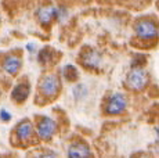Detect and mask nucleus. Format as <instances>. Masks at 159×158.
Listing matches in <instances>:
<instances>
[{
	"label": "nucleus",
	"mask_w": 159,
	"mask_h": 158,
	"mask_svg": "<svg viewBox=\"0 0 159 158\" xmlns=\"http://www.w3.org/2000/svg\"><path fill=\"white\" fill-rule=\"evenodd\" d=\"M148 83H149V74L147 72V69H144L141 65L131 67L126 78L127 87L134 90V92H141L148 86Z\"/></svg>",
	"instance_id": "obj_1"
},
{
	"label": "nucleus",
	"mask_w": 159,
	"mask_h": 158,
	"mask_svg": "<svg viewBox=\"0 0 159 158\" xmlns=\"http://www.w3.org/2000/svg\"><path fill=\"white\" fill-rule=\"evenodd\" d=\"M127 105H129L127 96L122 92H116V93H112L108 97L105 105H104V112L107 115H111V117L122 115L127 110Z\"/></svg>",
	"instance_id": "obj_2"
},
{
	"label": "nucleus",
	"mask_w": 159,
	"mask_h": 158,
	"mask_svg": "<svg viewBox=\"0 0 159 158\" xmlns=\"http://www.w3.org/2000/svg\"><path fill=\"white\" fill-rule=\"evenodd\" d=\"M134 33L140 40H155L158 38V25L151 18H141L134 24Z\"/></svg>",
	"instance_id": "obj_3"
},
{
	"label": "nucleus",
	"mask_w": 159,
	"mask_h": 158,
	"mask_svg": "<svg viewBox=\"0 0 159 158\" xmlns=\"http://www.w3.org/2000/svg\"><path fill=\"white\" fill-rule=\"evenodd\" d=\"M61 90V79L56 74H47L39 81V92L46 99H56Z\"/></svg>",
	"instance_id": "obj_4"
},
{
	"label": "nucleus",
	"mask_w": 159,
	"mask_h": 158,
	"mask_svg": "<svg viewBox=\"0 0 159 158\" xmlns=\"http://www.w3.org/2000/svg\"><path fill=\"white\" fill-rule=\"evenodd\" d=\"M58 130L57 121L51 117H42L35 126V133L43 142H48L56 136Z\"/></svg>",
	"instance_id": "obj_5"
},
{
	"label": "nucleus",
	"mask_w": 159,
	"mask_h": 158,
	"mask_svg": "<svg viewBox=\"0 0 159 158\" xmlns=\"http://www.w3.org/2000/svg\"><path fill=\"white\" fill-rule=\"evenodd\" d=\"M15 136L21 143H28L35 136V125L28 118H24L15 125Z\"/></svg>",
	"instance_id": "obj_6"
},
{
	"label": "nucleus",
	"mask_w": 159,
	"mask_h": 158,
	"mask_svg": "<svg viewBox=\"0 0 159 158\" xmlns=\"http://www.w3.org/2000/svg\"><path fill=\"white\" fill-rule=\"evenodd\" d=\"M80 63L83 67H86L87 69H100L102 65V56L100 51L94 50H87V51H83L80 56Z\"/></svg>",
	"instance_id": "obj_7"
},
{
	"label": "nucleus",
	"mask_w": 159,
	"mask_h": 158,
	"mask_svg": "<svg viewBox=\"0 0 159 158\" xmlns=\"http://www.w3.org/2000/svg\"><path fill=\"white\" fill-rule=\"evenodd\" d=\"M66 156L69 158H90L93 157V151L84 142L76 140L69 144L66 150Z\"/></svg>",
	"instance_id": "obj_8"
},
{
	"label": "nucleus",
	"mask_w": 159,
	"mask_h": 158,
	"mask_svg": "<svg viewBox=\"0 0 159 158\" xmlns=\"http://www.w3.org/2000/svg\"><path fill=\"white\" fill-rule=\"evenodd\" d=\"M21 68H22V58L15 54H8L2 60V69L7 75L15 77L21 71Z\"/></svg>",
	"instance_id": "obj_9"
},
{
	"label": "nucleus",
	"mask_w": 159,
	"mask_h": 158,
	"mask_svg": "<svg viewBox=\"0 0 159 158\" xmlns=\"http://www.w3.org/2000/svg\"><path fill=\"white\" fill-rule=\"evenodd\" d=\"M29 95H30V83L26 81L18 82L13 87V90H11V99H13V101L17 103V104L25 103L26 100H28Z\"/></svg>",
	"instance_id": "obj_10"
},
{
	"label": "nucleus",
	"mask_w": 159,
	"mask_h": 158,
	"mask_svg": "<svg viewBox=\"0 0 159 158\" xmlns=\"http://www.w3.org/2000/svg\"><path fill=\"white\" fill-rule=\"evenodd\" d=\"M57 6H42L36 10V18L42 25L47 26L51 24V21L56 20L57 17Z\"/></svg>",
	"instance_id": "obj_11"
},
{
	"label": "nucleus",
	"mask_w": 159,
	"mask_h": 158,
	"mask_svg": "<svg viewBox=\"0 0 159 158\" xmlns=\"http://www.w3.org/2000/svg\"><path fill=\"white\" fill-rule=\"evenodd\" d=\"M38 61L42 65H48L54 61V50L50 47H43L38 53Z\"/></svg>",
	"instance_id": "obj_12"
},
{
	"label": "nucleus",
	"mask_w": 159,
	"mask_h": 158,
	"mask_svg": "<svg viewBox=\"0 0 159 158\" xmlns=\"http://www.w3.org/2000/svg\"><path fill=\"white\" fill-rule=\"evenodd\" d=\"M62 77L66 79L68 82H75L79 78V71L73 64H65L62 67Z\"/></svg>",
	"instance_id": "obj_13"
},
{
	"label": "nucleus",
	"mask_w": 159,
	"mask_h": 158,
	"mask_svg": "<svg viewBox=\"0 0 159 158\" xmlns=\"http://www.w3.org/2000/svg\"><path fill=\"white\" fill-rule=\"evenodd\" d=\"M87 93H89V89L86 85L83 83H76L75 86L72 87V95H73V99L76 101H82L87 97Z\"/></svg>",
	"instance_id": "obj_14"
},
{
	"label": "nucleus",
	"mask_w": 159,
	"mask_h": 158,
	"mask_svg": "<svg viewBox=\"0 0 159 158\" xmlns=\"http://www.w3.org/2000/svg\"><path fill=\"white\" fill-rule=\"evenodd\" d=\"M69 16V11L66 7H62V6H58V10H57V17L56 20L58 21V22H64V21L68 18Z\"/></svg>",
	"instance_id": "obj_15"
},
{
	"label": "nucleus",
	"mask_w": 159,
	"mask_h": 158,
	"mask_svg": "<svg viewBox=\"0 0 159 158\" xmlns=\"http://www.w3.org/2000/svg\"><path fill=\"white\" fill-rule=\"evenodd\" d=\"M11 117H13L11 112L7 111L6 108H2V110H0V119H2L3 122H8V121L11 119Z\"/></svg>",
	"instance_id": "obj_16"
},
{
	"label": "nucleus",
	"mask_w": 159,
	"mask_h": 158,
	"mask_svg": "<svg viewBox=\"0 0 159 158\" xmlns=\"http://www.w3.org/2000/svg\"><path fill=\"white\" fill-rule=\"evenodd\" d=\"M26 50H28L29 53H35L36 51V44L35 43H28L26 44Z\"/></svg>",
	"instance_id": "obj_17"
},
{
	"label": "nucleus",
	"mask_w": 159,
	"mask_h": 158,
	"mask_svg": "<svg viewBox=\"0 0 159 158\" xmlns=\"http://www.w3.org/2000/svg\"><path fill=\"white\" fill-rule=\"evenodd\" d=\"M0 22H2V18H0Z\"/></svg>",
	"instance_id": "obj_18"
}]
</instances>
